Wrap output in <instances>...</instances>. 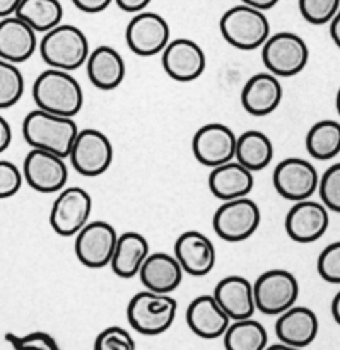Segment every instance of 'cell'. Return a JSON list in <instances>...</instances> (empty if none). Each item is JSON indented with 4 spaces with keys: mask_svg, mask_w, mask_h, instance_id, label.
Returning a JSON list of instances; mask_svg holds the SVG:
<instances>
[{
    "mask_svg": "<svg viewBox=\"0 0 340 350\" xmlns=\"http://www.w3.org/2000/svg\"><path fill=\"white\" fill-rule=\"evenodd\" d=\"M33 99L38 109L74 118L84 106V92L77 79L67 70L48 68L33 84Z\"/></svg>",
    "mask_w": 340,
    "mask_h": 350,
    "instance_id": "cell-1",
    "label": "cell"
},
{
    "mask_svg": "<svg viewBox=\"0 0 340 350\" xmlns=\"http://www.w3.org/2000/svg\"><path fill=\"white\" fill-rule=\"evenodd\" d=\"M79 129L74 118L34 109L23 122V137L33 149L48 150L67 159Z\"/></svg>",
    "mask_w": 340,
    "mask_h": 350,
    "instance_id": "cell-2",
    "label": "cell"
},
{
    "mask_svg": "<svg viewBox=\"0 0 340 350\" xmlns=\"http://www.w3.org/2000/svg\"><path fill=\"white\" fill-rule=\"evenodd\" d=\"M89 53L88 38L72 24H58L40 41V55L50 68L72 72L86 65Z\"/></svg>",
    "mask_w": 340,
    "mask_h": 350,
    "instance_id": "cell-3",
    "label": "cell"
},
{
    "mask_svg": "<svg viewBox=\"0 0 340 350\" xmlns=\"http://www.w3.org/2000/svg\"><path fill=\"white\" fill-rule=\"evenodd\" d=\"M222 38L243 51L259 50L270 36V23L263 10L246 3L231 7L219 21Z\"/></svg>",
    "mask_w": 340,
    "mask_h": 350,
    "instance_id": "cell-4",
    "label": "cell"
},
{
    "mask_svg": "<svg viewBox=\"0 0 340 350\" xmlns=\"http://www.w3.org/2000/svg\"><path fill=\"white\" fill-rule=\"evenodd\" d=\"M178 303L170 294L153 291L137 293L127 306L129 325L140 335L156 337L171 328L176 318Z\"/></svg>",
    "mask_w": 340,
    "mask_h": 350,
    "instance_id": "cell-5",
    "label": "cell"
},
{
    "mask_svg": "<svg viewBox=\"0 0 340 350\" xmlns=\"http://www.w3.org/2000/svg\"><path fill=\"white\" fill-rule=\"evenodd\" d=\"M263 65L277 77H293L304 70L310 60L306 41L298 34L283 31L270 34L262 46Z\"/></svg>",
    "mask_w": 340,
    "mask_h": 350,
    "instance_id": "cell-6",
    "label": "cell"
},
{
    "mask_svg": "<svg viewBox=\"0 0 340 350\" xmlns=\"http://www.w3.org/2000/svg\"><path fill=\"white\" fill-rule=\"evenodd\" d=\"M253 294L260 313L279 317L296 304L300 297V284L287 270H267L253 284Z\"/></svg>",
    "mask_w": 340,
    "mask_h": 350,
    "instance_id": "cell-7",
    "label": "cell"
},
{
    "mask_svg": "<svg viewBox=\"0 0 340 350\" xmlns=\"http://www.w3.org/2000/svg\"><path fill=\"white\" fill-rule=\"evenodd\" d=\"M260 222L262 214L259 205L248 197L222 202L212 219L215 234L228 243H241L252 238Z\"/></svg>",
    "mask_w": 340,
    "mask_h": 350,
    "instance_id": "cell-8",
    "label": "cell"
},
{
    "mask_svg": "<svg viewBox=\"0 0 340 350\" xmlns=\"http://www.w3.org/2000/svg\"><path fill=\"white\" fill-rule=\"evenodd\" d=\"M68 159L72 167L82 176H101L113 163L112 140L101 130H79Z\"/></svg>",
    "mask_w": 340,
    "mask_h": 350,
    "instance_id": "cell-9",
    "label": "cell"
},
{
    "mask_svg": "<svg viewBox=\"0 0 340 350\" xmlns=\"http://www.w3.org/2000/svg\"><path fill=\"white\" fill-rule=\"evenodd\" d=\"M272 181L280 197L289 202H303L318 190L320 174L310 161L287 157L276 166Z\"/></svg>",
    "mask_w": 340,
    "mask_h": 350,
    "instance_id": "cell-10",
    "label": "cell"
},
{
    "mask_svg": "<svg viewBox=\"0 0 340 350\" xmlns=\"http://www.w3.org/2000/svg\"><path fill=\"white\" fill-rule=\"evenodd\" d=\"M118 234L106 221L88 222L75 234V256L88 269H105L112 263Z\"/></svg>",
    "mask_w": 340,
    "mask_h": 350,
    "instance_id": "cell-11",
    "label": "cell"
},
{
    "mask_svg": "<svg viewBox=\"0 0 340 350\" xmlns=\"http://www.w3.org/2000/svg\"><path fill=\"white\" fill-rule=\"evenodd\" d=\"M92 198L84 188L70 187L58 191L50 211V226L58 236H75L89 221Z\"/></svg>",
    "mask_w": 340,
    "mask_h": 350,
    "instance_id": "cell-12",
    "label": "cell"
},
{
    "mask_svg": "<svg viewBox=\"0 0 340 350\" xmlns=\"http://www.w3.org/2000/svg\"><path fill=\"white\" fill-rule=\"evenodd\" d=\"M23 176L34 191L57 193L67 185L68 166L65 157L48 150L31 149L24 157Z\"/></svg>",
    "mask_w": 340,
    "mask_h": 350,
    "instance_id": "cell-13",
    "label": "cell"
},
{
    "mask_svg": "<svg viewBox=\"0 0 340 350\" xmlns=\"http://www.w3.org/2000/svg\"><path fill=\"white\" fill-rule=\"evenodd\" d=\"M170 24L156 12H137L130 19L125 31V40L130 50L139 57H153L163 53L170 43Z\"/></svg>",
    "mask_w": 340,
    "mask_h": 350,
    "instance_id": "cell-14",
    "label": "cell"
},
{
    "mask_svg": "<svg viewBox=\"0 0 340 350\" xmlns=\"http://www.w3.org/2000/svg\"><path fill=\"white\" fill-rule=\"evenodd\" d=\"M238 137L222 123H207L200 126L192 140L195 159L207 167H218L236 156Z\"/></svg>",
    "mask_w": 340,
    "mask_h": 350,
    "instance_id": "cell-15",
    "label": "cell"
},
{
    "mask_svg": "<svg viewBox=\"0 0 340 350\" xmlns=\"http://www.w3.org/2000/svg\"><path fill=\"white\" fill-rule=\"evenodd\" d=\"M328 226H330L328 208L322 202H313L310 198L294 202L284 221L287 236L301 245L318 241L327 232Z\"/></svg>",
    "mask_w": 340,
    "mask_h": 350,
    "instance_id": "cell-16",
    "label": "cell"
},
{
    "mask_svg": "<svg viewBox=\"0 0 340 350\" xmlns=\"http://www.w3.org/2000/svg\"><path fill=\"white\" fill-rule=\"evenodd\" d=\"M163 68L173 81L192 82L200 77L207 67L205 51L188 38H178L163 50Z\"/></svg>",
    "mask_w": 340,
    "mask_h": 350,
    "instance_id": "cell-17",
    "label": "cell"
},
{
    "mask_svg": "<svg viewBox=\"0 0 340 350\" xmlns=\"http://www.w3.org/2000/svg\"><path fill=\"white\" fill-rule=\"evenodd\" d=\"M174 256L185 273L204 277L212 272L215 265L214 243L198 231H187L174 243Z\"/></svg>",
    "mask_w": 340,
    "mask_h": 350,
    "instance_id": "cell-18",
    "label": "cell"
},
{
    "mask_svg": "<svg viewBox=\"0 0 340 350\" xmlns=\"http://www.w3.org/2000/svg\"><path fill=\"white\" fill-rule=\"evenodd\" d=\"M187 325L197 337L215 340L224 337L231 325V318L219 306L214 296H198L188 304Z\"/></svg>",
    "mask_w": 340,
    "mask_h": 350,
    "instance_id": "cell-19",
    "label": "cell"
},
{
    "mask_svg": "<svg viewBox=\"0 0 340 350\" xmlns=\"http://www.w3.org/2000/svg\"><path fill=\"white\" fill-rule=\"evenodd\" d=\"M38 48L36 31L16 14L0 19V58L12 64L29 60Z\"/></svg>",
    "mask_w": 340,
    "mask_h": 350,
    "instance_id": "cell-20",
    "label": "cell"
},
{
    "mask_svg": "<svg viewBox=\"0 0 340 350\" xmlns=\"http://www.w3.org/2000/svg\"><path fill=\"white\" fill-rule=\"evenodd\" d=\"M320 330L318 317L313 310L304 306L289 308L279 314L276 321V335L279 342L291 347L304 349L315 342Z\"/></svg>",
    "mask_w": 340,
    "mask_h": 350,
    "instance_id": "cell-21",
    "label": "cell"
},
{
    "mask_svg": "<svg viewBox=\"0 0 340 350\" xmlns=\"http://www.w3.org/2000/svg\"><path fill=\"white\" fill-rule=\"evenodd\" d=\"M212 296L231 321L253 318L257 311L253 284L241 275H229L219 280Z\"/></svg>",
    "mask_w": 340,
    "mask_h": 350,
    "instance_id": "cell-22",
    "label": "cell"
},
{
    "mask_svg": "<svg viewBox=\"0 0 340 350\" xmlns=\"http://www.w3.org/2000/svg\"><path fill=\"white\" fill-rule=\"evenodd\" d=\"M283 101V84L277 75L260 72L246 81L241 91V105L250 115L267 116L276 111Z\"/></svg>",
    "mask_w": 340,
    "mask_h": 350,
    "instance_id": "cell-23",
    "label": "cell"
},
{
    "mask_svg": "<svg viewBox=\"0 0 340 350\" xmlns=\"http://www.w3.org/2000/svg\"><path fill=\"white\" fill-rule=\"evenodd\" d=\"M183 269L174 255L151 253L139 272V279L147 291L157 294H171L183 280Z\"/></svg>",
    "mask_w": 340,
    "mask_h": 350,
    "instance_id": "cell-24",
    "label": "cell"
},
{
    "mask_svg": "<svg viewBox=\"0 0 340 350\" xmlns=\"http://www.w3.org/2000/svg\"><path fill=\"white\" fill-rule=\"evenodd\" d=\"M253 171L233 159L229 163L212 167L209 174V188L212 195L221 202L235 200V198L248 197L253 190Z\"/></svg>",
    "mask_w": 340,
    "mask_h": 350,
    "instance_id": "cell-25",
    "label": "cell"
},
{
    "mask_svg": "<svg viewBox=\"0 0 340 350\" xmlns=\"http://www.w3.org/2000/svg\"><path fill=\"white\" fill-rule=\"evenodd\" d=\"M86 67H88V77L91 84L101 91H112L118 88L127 74L123 57L108 44L94 48L89 53Z\"/></svg>",
    "mask_w": 340,
    "mask_h": 350,
    "instance_id": "cell-26",
    "label": "cell"
},
{
    "mask_svg": "<svg viewBox=\"0 0 340 350\" xmlns=\"http://www.w3.org/2000/svg\"><path fill=\"white\" fill-rule=\"evenodd\" d=\"M149 255V243L142 234L133 231L123 232L118 236L109 267L120 279H132V277L139 275L140 269Z\"/></svg>",
    "mask_w": 340,
    "mask_h": 350,
    "instance_id": "cell-27",
    "label": "cell"
},
{
    "mask_svg": "<svg viewBox=\"0 0 340 350\" xmlns=\"http://www.w3.org/2000/svg\"><path fill=\"white\" fill-rule=\"evenodd\" d=\"M235 159L250 171H262L272 163L274 146L272 140L259 130H248L238 137Z\"/></svg>",
    "mask_w": 340,
    "mask_h": 350,
    "instance_id": "cell-28",
    "label": "cell"
},
{
    "mask_svg": "<svg viewBox=\"0 0 340 350\" xmlns=\"http://www.w3.org/2000/svg\"><path fill=\"white\" fill-rule=\"evenodd\" d=\"M16 16L26 21L36 33H48L62 23L64 7L60 0H23Z\"/></svg>",
    "mask_w": 340,
    "mask_h": 350,
    "instance_id": "cell-29",
    "label": "cell"
},
{
    "mask_svg": "<svg viewBox=\"0 0 340 350\" xmlns=\"http://www.w3.org/2000/svg\"><path fill=\"white\" fill-rule=\"evenodd\" d=\"M306 150L313 159L330 161L340 154V123L320 120L306 133Z\"/></svg>",
    "mask_w": 340,
    "mask_h": 350,
    "instance_id": "cell-30",
    "label": "cell"
},
{
    "mask_svg": "<svg viewBox=\"0 0 340 350\" xmlns=\"http://www.w3.org/2000/svg\"><path fill=\"white\" fill-rule=\"evenodd\" d=\"M222 338L226 350H265L269 345L265 327L253 318L231 321Z\"/></svg>",
    "mask_w": 340,
    "mask_h": 350,
    "instance_id": "cell-31",
    "label": "cell"
},
{
    "mask_svg": "<svg viewBox=\"0 0 340 350\" xmlns=\"http://www.w3.org/2000/svg\"><path fill=\"white\" fill-rule=\"evenodd\" d=\"M24 94V77L16 64L0 58V109L17 105Z\"/></svg>",
    "mask_w": 340,
    "mask_h": 350,
    "instance_id": "cell-32",
    "label": "cell"
},
{
    "mask_svg": "<svg viewBox=\"0 0 340 350\" xmlns=\"http://www.w3.org/2000/svg\"><path fill=\"white\" fill-rule=\"evenodd\" d=\"M304 21L315 26L330 24L340 9V0H298Z\"/></svg>",
    "mask_w": 340,
    "mask_h": 350,
    "instance_id": "cell-33",
    "label": "cell"
},
{
    "mask_svg": "<svg viewBox=\"0 0 340 350\" xmlns=\"http://www.w3.org/2000/svg\"><path fill=\"white\" fill-rule=\"evenodd\" d=\"M322 204L332 212L340 214V163L332 164L320 176L318 185Z\"/></svg>",
    "mask_w": 340,
    "mask_h": 350,
    "instance_id": "cell-34",
    "label": "cell"
},
{
    "mask_svg": "<svg viewBox=\"0 0 340 350\" xmlns=\"http://www.w3.org/2000/svg\"><path fill=\"white\" fill-rule=\"evenodd\" d=\"M92 350H137V345L125 328L109 327L98 334Z\"/></svg>",
    "mask_w": 340,
    "mask_h": 350,
    "instance_id": "cell-35",
    "label": "cell"
},
{
    "mask_svg": "<svg viewBox=\"0 0 340 350\" xmlns=\"http://www.w3.org/2000/svg\"><path fill=\"white\" fill-rule=\"evenodd\" d=\"M318 273L328 284H340V241L322 250L317 263Z\"/></svg>",
    "mask_w": 340,
    "mask_h": 350,
    "instance_id": "cell-36",
    "label": "cell"
},
{
    "mask_svg": "<svg viewBox=\"0 0 340 350\" xmlns=\"http://www.w3.org/2000/svg\"><path fill=\"white\" fill-rule=\"evenodd\" d=\"M5 340L12 345L14 350H62L58 347L57 340L44 332H33L24 337L7 334Z\"/></svg>",
    "mask_w": 340,
    "mask_h": 350,
    "instance_id": "cell-37",
    "label": "cell"
},
{
    "mask_svg": "<svg viewBox=\"0 0 340 350\" xmlns=\"http://www.w3.org/2000/svg\"><path fill=\"white\" fill-rule=\"evenodd\" d=\"M23 180V173L16 164L0 159V200L14 197L21 190Z\"/></svg>",
    "mask_w": 340,
    "mask_h": 350,
    "instance_id": "cell-38",
    "label": "cell"
},
{
    "mask_svg": "<svg viewBox=\"0 0 340 350\" xmlns=\"http://www.w3.org/2000/svg\"><path fill=\"white\" fill-rule=\"evenodd\" d=\"M112 2H115V0H72V3L86 14L103 12L112 5Z\"/></svg>",
    "mask_w": 340,
    "mask_h": 350,
    "instance_id": "cell-39",
    "label": "cell"
},
{
    "mask_svg": "<svg viewBox=\"0 0 340 350\" xmlns=\"http://www.w3.org/2000/svg\"><path fill=\"white\" fill-rule=\"evenodd\" d=\"M153 0H115L116 5L123 10V12H130V14H137L146 10V7Z\"/></svg>",
    "mask_w": 340,
    "mask_h": 350,
    "instance_id": "cell-40",
    "label": "cell"
},
{
    "mask_svg": "<svg viewBox=\"0 0 340 350\" xmlns=\"http://www.w3.org/2000/svg\"><path fill=\"white\" fill-rule=\"evenodd\" d=\"M12 142V129L3 116H0V154L5 152Z\"/></svg>",
    "mask_w": 340,
    "mask_h": 350,
    "instance_id": "cell-41",
    "label": "cell"
},
{
    "mask_svg": "<svg viewBox=\"0 0 340 350\" xmlns=\"http://www.w3.org/2000/svg\"><path fill=\"white\" fill-rule=\"evenodd\" d=\"M23 0H0V19L14 16Z\"/></svg>",
    "mask_w": 340,
    "mask_h": 350,
    "instance_id": "cell-42",
    "label": "cell"
},
{
    "mask_svg": "<svg viewBox=\"0 0 340 350\" xmlns=\"http://www.w3.org/2000/svg\"><path fill=\"white\" fill-rule=\"evenodd\" d=\"M241 3H246V5H252L260 10H269L272 7H276L279 3V0H241Z\"/></svg>",
    "mask_w": 340,
    "mask_h": 350,
    "instance_id": "cell-43",
    "label": "cell"
},
{
    "mask_svg": "<svg viewBox=\"0 0 340 350\" xmlns=\"http://www.w3.org/2000/svg\"><path fill=\"white\" fill-rule=\"evenodd\" d=\"M330 36L334 40V43L340 48V9L339 12L335 14L334 19L330 21Z\"/></svg>",
    "mask_w": 340,
    "mask_h": 350,
    "instance_id": "cell-44",
    "label": "cell"
},
{
    "mask_svg": "<svg viewBox=\"0 0 340 350\" xmlns=\"http://www.w3.org/2000/svg\"><path fill=\"white\" fill-rule=\"evenodd\" d=\"M332 317H334L335 323L340 327V291L335 294L334 301H332Z\"/></svg>",
    "mask_w": 340,
    "mask_h": 350,
    "instance_id": "cell-45",
    "label": "cell"
},
{
    "mask_svg": "<svg viewBox=\"0 0 340 350\" xmlns=\"http://www.w3.org/2000/svg\"><path fill=\"white\" fill-rule=\"evenodd\" d=\"M265 350H303V349L291 347V345H286V344H283V342H279V344L267 345V349H265Z\"/></svg>",
    "mask_w": 340,
    "mask_h": 350,
    "instance_id": "cell-46",
    "label": "cell"
},
{
    "mask_svg": "<svg viewBox=\"0 0 340 350\" xmlns=\"http://www.w3.org/2000/svg\"><path fill=\"white\" fill-rule=\"evenodd\" d=\"M335 108H337V113H339V116H340V88H339V91H337V96H335Z\"/></svg>",
    "mask_w": 340,
    "mask_h": 350,
    "instance_id": "cell-47",
    "label": "cell"
}]
</instances>
